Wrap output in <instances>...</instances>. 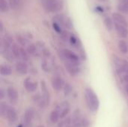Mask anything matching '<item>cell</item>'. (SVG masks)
Instances as JSON below:
<instances>
[{
	"label": "cell",
	"instance_id": "8",
	"mask_svg": "<svg viewBox=\"0 0 128 127\" xmlns=\"http://www.w3.org/2000/svg\"><path fill=\"white\" fill-rule=\"evenodd\" d=\"M114 26H115V29L119 37H121L122 38H125L128 37V30L126 26H124L122 25L115 23V22H114Z\"/></svg>",
	"mask_w": 128,
	"mask_h": 127
},
{
	"label": "cell",
	"instance_id": "30",
	"mask_svg": "<svg viewBox=\"0 0 128 127\" xmlns=\"http://www.w3.org/2000/svg\"><path fill=\"white\" fill-rule=\"evenodd\" d=\"M41 66H42L44 70H45V71H46V72H49V71L50 70V64H49V63H48V61H47V60L44 59V60L43 61L42 64H41Z\"/></svg>",
	"mask_w": 128,
	"mask_h": 127
},
{
	"label": "cell",
	"instance_id": "1",
	"mask_svg": "<svg viewBox=\"0 0 128 127\" xmlns=\"http://www.w3.org/2000/svg\"><path fill=\"white\" fill-rule=\"evenodd\" d=\"M85 99L88 109L92 112H96L99 108V100L92 88H86L85 91Z\"/></svg>",
	"mask_w": 128,
	"mask_h": 127
},
{
	"label": "cell",
	"instance_id": "25",
	"mask_svg": "<svg viewBox=\"0 0 128 127\" xmlns=\"http://www.w3.org/2000/svg\"><path fill=\"white\" fill-rule=\"evenodd\" d=\"M44 8L47 12H52V0H41Z\"/></svg>",
	"mask_w": 128,
	"mask_h": 127
},
{
	"label": "cell",
	"instance_id": "21",
	"mask_svg": "<svg viewBox=\"0 0 128 127\" xmlns=\"http://www.w3.org/2000/svg\"><path fill=\"white\" fill-rule=\"evenodd\" d=\"M8 4L10 9L14 10H18L21 4V0H8Z\"/></svg>",
	"mask_w": 128,
	"mask_h": 127
},
{
	"label": "cell",
	"instance_id": "19",
	"mask_svg": "<svg viewBox=\"0 0 128 127\" xmlns=\"http://www.w3.org/2000/svg\"><path fill=\"white\" fill-rule=\"evenodd\" d=\"M20 48L17 44L14 43L11 46V52L14 57V58H19L20 59Z\"/></svg>",
	"mask_w": 128,
	"mask_h": 127
},
{
	"label": "cell",
	"instance_id": "26",
	"mask_svg": "<svg viewBox=\"0 0 128 127\" xmlns=\"http://www.w3.org/2000/svg\"><path fill=\"white\" fill-rule=\"evenodd\" d=\"M59 119H60V115H59L58 112L55 109L50 114V121L52 124H56L58 121Z\"/></svg>",
	"mask_w": 128,
	"mask_h": 127
},
{
	"label": "cell",
	"instance_id": "32",
	"mask_svg": "<svg viewBox=\"0 0 128 127\" xmlns=\"http://www.w3.org/2000/svg\"><path fill=\"white\" fill-rule=\"evenodd\" d=\"M4 30V25H3V22L2 21H0V32L2 33Z\"/></svg>",
	"mask_w": 128,
	"mask_h": 127
},
{
	"label": "cell",
	"instance_id": "11",
	"mask_svg": "<svg viewBox=\"0 0 128 127\" xmlns=\"http://www.w3.org/2000/svg\"><path fill=\"white\" fill-rule=\"evenodd\" d=\"M52 86L56 91H61L63 88L64 83L62 79L59 76H56L52 80Z\"/></svg>",
	"mask_w": 128,
	"mask_h": 127
},
{
	"label": "cell",
	"instance_id": "15",
	"mask_svg": "<svg viewBox=\"0 0 128 127\" xmlns=\"http://www.w3.org/2000/svg\"><path fill=\"white\" fill-rule=\"evenodd\" d=\"M12 73L11 67L7 64H3L0 67V74L2 76H9Z\"/></svg>",
	"mask_w": 128,
	"mask_h": 127
},
{
	"label": "cell",
	"instance_id": "10",
	"mask_svg": "<svg viewBox=\"0 0 128 127\" xmlns=\"http://www.w3.org/2000/svg\"><path fill=\"white\" fill-rule=\"evenodd\" d=\"M24 86L27 91L33 92L36 91V89L38 88V83L35 81L31 79L30 78H27L24 82Z\"/></svg>",
	"mask_w": 128,
	"mask_h": 127
},
{
	"label": "cell",
	"instance_id": "20",
	"mask_svg": "<svg viewBox=\"0 0 128 127\" xmlns=\"http://www.w3.org/2000/svg\"><path fill=\"white\" fill-rule=\"evenodd\" d=\"M10 107L4 103H1L0 104V114L2 118H6Z\"/></svg>",
	"mask_w": 128,
	"mask_h": 127
},
{
	"label": "cell",
	"instance_id": "33",
	"mask_svg": "<svg viewBox=\"0 0 128 127\" xmlns=\"http://www.w3.org/2000/svg\"><path fill=\"white\" fill-rule=\"evenodd\" d=\"M125 90H126V92H127V94H128V84L125 86Z\"/></svg>",
	"mask_w": 128,
	"mask_h": 127
},
{
	"label": "cell",
	"instance_id": "17",
	"mask_svg": "<svg viewBox=\"0 0 128 127\" xmlns=\"http://www.w3.org/2000/svg\"><path fill=\"white\" fill-rule=\"evenodd\" d=\"M118 10L122 13H128V0H121L118 4Z\"/></svg>",
	"mask_w": 128,
	"mask_h": 127
},
{
	"label": "cell",
	"instance_id": "7",
	"mask_svg": "<svg viewBox=\"0 0 128 127\" xmlns=\"http://www.w3.org/2000/svg\"><path fill=\"white\" fill-rule=\"evenodd\" d=\"M7 96L8 98V100L10 103L15 104L18 100V94L14 88L10 87L7 89Z\"/></svg>",
	"mask_w": 128,
	"mask_h": 127
},
{
	"label": "cell",
	"instance_id": "18",
	"mask_svg": "<svg viewBox=\"0 0 128 127\" xmlns=\"http://www.w3.org/2000/svg\"><path fill=\"white\" fill-rule=\"evenodd\" d=\"M16 41L22 46H26V45L28 46V40L27 38L24 36V35H22L20 34H16Z\"/></svg>",
	"mask_w": 128,
	"mask_h": 127
},
{
	"label": "cell",
	"instance_id": "6",
	"mask_svg": "<svg viewBox=\"0 0 128 127\" xmlns=\"http://www.w3.org/2000/svg\"><path fill=\"white\" fill-rule=\"evenodd\" d=\"M33 118H34V111L32 109H27L25 112L24 117H23L24 127H31Z\"/></svg>",
	"mask_w": 128,
	"mask_h": 127
},
{
	"label": "cell",
	"instance_id": "4",
	"mask_svg": "<svg viewBox=\"0 0 128 127\" xmlns=\"http://www.w3.org/2000/svg\"><path fill=\"white\" fill-rule=\"evenodd\" d=\"M62 54H63V56L68 60V62L76 64V65H77L80 63L79 56L74 52L68 50V49H64L62 51Z\"/></svg>",
	"mask_w": 128,
	"mask_h": 127
},
{
	"label": "cell",
	"instance_id": "27",
	"mask_svg": "<svg viewBox=\"0 0 128 127\" xmlns=\"http://www.w3.org/2000/svg\"><path fill=\"white\" fill-rule=\"evenodd\" d=\"M20 59H21L22 61H23L24 62L25 61H27L28 59V54L26 52V51L23 49V48H20Z\"/></svg>",
	"mask_w": 128,
	"mask_h": 127
},
{
	"label": "cell",
	"instance_id": "2",
	"mask_svg": "<svg viewBox=\"0 0 128 127\" xmlns=\"http://www.w3.org/2000/svg\"><path fill=\"white\" fill-rule=\"evenodd\" d=\"M116 68L119 76L126 82H128V63L124 60H118L115 61Z\"/></svg>",
	"mask_w": 128,
	"mask_h": 127
},
{
	"label": "cell",
	"instance_id": "24",
	"mask_svg": "<svg viewBox=\"0 0 128 127\" xmlns=\"http://www.w3.org/2000/svg\"><path fill=\"white\" fill-rule=\"evenodd\" d=\"M9 4L6 0H0V11L1 13H7L9 10Z\"/></svg>",
	"mask_w": 128,
	"mask_h": 127
},
{
	"label": "cell",
	"instance_id": "29",
	"mask_svg": "<svg viewBox=\"0 0 128 127\" xmlns=\"http://www.w3.org/2000/svg\"><path fill=\"white\" fill-rule=\"evenodd\" d=\"M52 27H53V29H54L57 33L62 34V33L63 31H62V28H61V25H60L59 24H58L57 22H53V23H52Z\"/></svg>",
	"mask_w": 128,
	"mask_h": 127
},
{
	"label": "cell",
	"instance_id": "23",
	"mask_svg": "<svg viewBox=\"0 0 128 127\" xmlns=\"http://www.w3.org/2000/svg\"><path fill=\"white\" fill-rule=\"evenodd\" d=\"M104 25L106 28V29L108 31H112L113 29V21L112 19V18L109 17V16H106L104 20Z\"/></svg>",
	"mask_w": 128,
	"mask_h": 127
},
{
	"label": "cell",
	"instance_id": "9",
	"mask_svg": "<svg viewBox=\"0 0 128 127\" xmlns=\"http://www.w3.org/2000/svg\"><path fill=\"white\" fill-rule=\"evenodd\" d=\"M112 19L114 20L115 23H118L124 26L128 27V21L126 18L119 13H112Z\"/></svg>",
	"mask_w": 128,
	"mask_h": 127
},
{
	"label": "cell",
	"instance_id": "14",
	"mask_svg": "<svg viewBox=\"0 0 128 127\" xmlns=\"http://www.w3.org/2000/svg\"><path fill=\"white\" fill-rule=\"evenodd\" d=\"M26 51L29 55H34V56H36V55L38 56L40 53L37 45L34 44V43H29L26 47Z\"/></svg>",
	"mask_w": 128,
	"mask_h": 127
},
{
	"label": "cell",
	"instance_id": "22",
	"mask_svg": "<svg viewBox=\"0 0 128 127\" xmlns=\"http://www.w3.org/2000/svg\"><path fill=\"white\" fill-rule=\"evenodd\" d=\"M118 46L119 50L122 53L127 54L128 52V45L125 40H120L118 43Z\"/></svg>",
	"mask_w": 128,
	"mask_h": 127
},
{
	"label": "cell",
	"instance_id": "16",
	"mask_svg": "<svg viewBox=\"0 0 128 127\" xmlns=\"http://www.w3.org/2000/svg\"><path fill=\"white\" fill-rule=\"evenodd\" d=\"M6 118H7L8 121L10 124H13V123L15 122L16 119V111H15V109L14 108H10V107Z\"/></svg>",
	"mask_w": 128,
	"mask_h": 127
},
{
	"label": "cell",
	"instance_id": "5",
	"mask_svg": "<svg viewBox=\"0 0 128 127\" xmlns=\"http://www.w3.org/2000/svg\"><path fill=\"white\" fill-rule=\"evenodd\" d=\"M56 110L58 112L60 118H64L68 115L70 112V104L68 102L64 101L56 108Z\"/></svg>",
	"mask_w": 128,
	"mask_h": 127
},
{
	"label": "cell",
	"instance_id": "12",
	"mask_svg": "<svg viewBox=\"0 0 128 127\" xmlns=\"http://www.w3.org/2000/svg\"><path fill=\"white\" fill-rule=\"evenodd\" d=\"M15 68L17 73L20 74H26L28 72V67L27 64L24 61H19L16 64Z\"/></svg>",
	"mask_w": 128,
	"mask_h": 127
},
{
	"label": "cell",
	"instance_id": "28",
	"mask_svg": "<svg viewBox=\"0 0 128 127\" xmlns=\"http://www.w3.org/2000/svg\"><path fill=\"white\" fill-rule=\"evenodd\" d=\"M69 41L71 45L74 46H79V41L78 39L76 37V36H74V34H70V37H69Z\"/></svg>",
	"mask_w": 128,
	"mask_h": 127
},
{
	"label": "cell",
	"instance_id": "31",
	"mask_svg": "<svg viewBox=\"0 0 128 127\" xmlns=\"http://www.w3.org/2000/svg\"><path fill=\"white\" fill-rule=\"evenodd\" d=\"M4 97H5L4 91L3 89H1V90H0V99L2 100V99L4 98Z\"/></svg>",
	"mask_w": 128,
	"mask_h": 127
},
{
	"label": "cell",
	"instance_id": "34",
	"mask_svg": "<svg viewBox=\"0 0 128 127\" xmlns=\"http://www.w3.org/2000/svg\"><path fill=\"white\" fill-rule=\"evenodd\" d=\"M97 1H98L100 2H105V1H106V0H97Z\"/></svg>",
	"mask_w": 128,
	"mask_h": 127
},
{
	"label": "cell",
	"instance_id": "13",
	"mask_svg": "<svg viewBox=\"0 0 128 127\" xmlns=\"http://www.w3.org/2000/svg\"><path fill=\"white\" fill-rule=\"evenodd\" d=\"M64 0H52V12H58L62 10Z\"/></svg>",
	"mask_w": 128,
	"mask_h": 127
},
{
	"label": "cell",
	"instance_id": "3",
	"mask_svg": "<svg viewBox=\"0 0 128 127\" xmlns=\"http://www.w3.org/2000/svg\"><path fill=\"white\" fill-rule=\"evenodd\" d=\"M53 19H54L55 22H57L58 24H59L60 25H62V26H63V27H64L66 28L70 29L73 27V24H72V22H71L70 19L69 17H68V16H65L63 14L56 15L54 16Z\"/></svg>",
	"mask_w": 128,
	"mask_h": 127
}]
</instances>
